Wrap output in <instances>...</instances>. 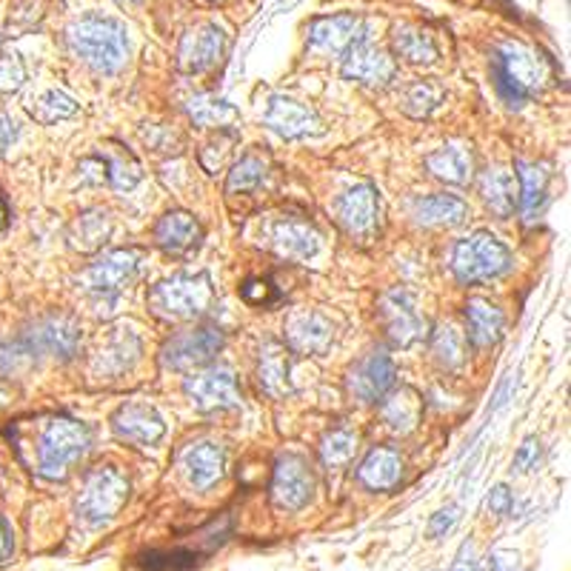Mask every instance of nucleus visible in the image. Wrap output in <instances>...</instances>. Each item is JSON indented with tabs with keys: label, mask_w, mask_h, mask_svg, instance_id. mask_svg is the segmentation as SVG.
Here are the masks:
<instances>
[{
	"label": "nucleus",
	"mask_w": 571,
	"mask_h": 571,
	"mask_svg": "<svg viewBox=\"0 0 571 571\" xmlns=\"http://www.w3.org/2000/svg\"><path fill=\"white\" fill-rule=\"evenodd\" d=\"M141 269L143 252H137V249H110V252H103L95 263L89 266L83 280H86L89 292L95 298L97 314H101L103 303L106 307L117 303L123 289L135 283Z\"/></svg>",
	"instance_id": "obj_7"
},
{
	"label": "nucleus",
	"mask_w": 571,
	"mask_h": 571,
	"mask_svg": "<svg viewBox=\"0 0 571 571\" xmlns=\"http://www.w3.org/2000/svg\"><path fill=\"white\" fill-rule=\"evenodd\" d=\"M186 115L200 129H229L238 123V110L218 95H198L186 103Z\"/></svg>",
	"instance_id": "obj_34"
},
{
	"label": "nucleus",
	"mask_w": 571,
	"mask_h": 571,
	"mask_svg": "<svg viewBox=\"0 0 571 571\" xmlns=\"http://www.w3.org/2000/svg\"><path fill=\"white\" fill-rule=\"evenodd\" d=\"M381 417L383 423H386V428H392L395 435H412V432L421 426L423 397L417 395L412 386L392 388V392L383 397Z\"/></svg>",
	"instance_id": "obj_25"
},
{
	"label": "nucleus",
	"mask_w": 571,
	"mask_h": 571,
	"mask_svg": "<svg viewBox=\"0 0 571 571\" xmlns=\"http://www.w3.org/2000/svg\"><path fill=\"white\" fill-rule=\"evenodd\" d=\"M368 23H363L357 14H332V18H318L309 23V43L323 52L343 55L352 43L368 38Z\"/></svg>",
	"instance_id": "obj_21"
},
{
	"label": "nucleus",
	"mask_w": 571,
	"mask_h": 571,
	"mask_svg": "<svg viewBox=\"0 0 571 571\" xmlns=\"http://www.w3.org/2000/svg\"><path fill=\"white\" fill-rule=\"evenodd\" d=\"M511 255L491 231H475L471 238L455 243L451 252V269L460 283H484V280L500 278L509 272Z\"/></svg>",
	"instance_id": "obj_5"
},
{
	"label": "nucleus",
	"mask_w": 571,
	"mask_h": 571,
	"mask_svg": "<svg viewBox=\"0 0 571 571\" xmlns=\"http://www.w3.org/2000/svg\"><path fill=\"white\" fill-rule=\"evenodd\" d=\"M361 484L372 491H388L401 484L403 477V457L401 451L388 449V446H377L366 455V460L357 469Z\"/></svg>",
	"instance_id": "obj_28"
},
{
	"label": "nucleus",
	"mask_w": 571,
	"mask_h": 571,
	"mask_svg": "<svg viewBox=\"0 0 571 571\" xmlns=\"http://www.w3.org/2000/svg\"><path fill=\"white\" fill-rule=\"evenodd\" d=\"M260 386H263L266 395L283 397L292 392V383H289V354L278 343H266L260 349V366H258Z\"/></svg>",
	"instance_id": "obj_35"
},
{
	"label": "nucleus",
	"mask_w": 571,
	"mask_h": 571,
	"mask_svg": "<svg viewBox=\"0 0 571 571\" xmlns=\"http://www.w3.org/2000/svg\"><path fill=\"white\" fill-rule=\"evenodd\" d=\"M240 298H243L249 307H269V303L278 300V292H274L272 280L252 278L243 283V289H240Z\"/></svg>",
	"instance_id": "obj_43"
},
{
	"label": "nucleus",
	"mask_w": 571,
	"mask_h": 571,
	"mask_svg": "<svg viewBox=\"0 0 571 571\" xmlns=\"http://www.w3.org/2000/svg\"><path fill=\"white\" fill-rule=\"evenodd\" d=\"M538 463H540V440L538 437H529V440L517 449L515 455V469L517 471H531V469H538Z\"/></svg>",
	"instance_id": "obj_45"
},
{
	"label": "nucleus",
	"mask_w": 571,
	"mask_h": 571,
	"mask_svg": "<svg viewBox=\"0 0 571 571\" xmlns=\"http://www.w3.org/2000/svg\"><path fill=\"white\" fill-rule=\"evenodd\" d=\"M14 141H18V129H14V121L7 115V112H0V157L12 149Z\"/></svg>",
	"instance_id": "obj_49"
},
{
	"label": "nucleus",
	"mask_w": 571,
	"mask_h": 571,
	"mask_svg": "<svg viewBox=\"0 0 571 571\" xmlns=\"http://www.w3.org/2000/svg\"><path fill=\"white\" fill-rule=\"evenodd\" d=\"M412 215L421 226H460L469 218V204L457 195H428L417 198L412 206Z\"/></svg>",
	"instance_id": "obj_31"
},
{
	"label": "nucleus",
	"mask_w": 571,
	"mask_h": 571,
	"mask_svg": "<svg viewBox=\"0 0 571 571\" xmlns=\"http://www.w3.org/2000/svg\"><path fill=\"white\" fill-rule=\"evenodd\" d=\"M286 346L298 354H323L334 341L332 320L318 309H300L292 312L283 323Z\"/></svg>",
	"instance_id": "obj_19"
},
{
	"label": "nucleus",
	"mask_w": 571,
	"mask_h": 571,
	"mask_svg": "<svg viewBox=\"0 0 571 571\" xmlns=\"http://www.w3.org/2000/svg\"><path fill=\"white\" fill-rule=\"evenodd\" d=\"M101 160H103V169H106V180L112 184V189L129 191V189H135V186L143 180V166L137 164L132 152H126V149L106 152Z\"/></svg>",
	"instance_id": "obj_39"
},
{
	"label": "nucleus",
	"mask_w": 571,
	"mask_h": 571,
	"mask_svg": "<svg viewBox=\"0 0 571 571\" xmlns=\"http://www.w3.org/2000/svg\"><path fill=\"white\" fill-rule=\"evenodd\" d=\"M81 323L72 314L58 312L34 320L18 343L27 352V357L49 354V357H58V361H72L77 349H81Z\"/></svg>",
	"instance_id": "obj_9"
},
{
	"label": "nucleus",
	"mask_w": 571,
	"mask_h": 571,
	"mask_svg": "<svg viewBox=\"0 0 571 571\" xmlns=\"http://www.w3.org/2000/svg\"><path fill=\"white\" fill-rule=\"evenodd\" d=\"M226 338L224 329L215 323H204V326L184 329V332L172 334L169 341L160 349V363L169 372H195V368L209 366L218 352L224 349Z\"/></svg>",
	"instance_id": "obj_8"
},
{
	"label": "nucleus",
	"mask_w": 571,
	"mask_h": 571,
	"mask_svg": "<svg viewBox=\"0 0 571 571\" xmlns=\"http://www.w3.org/2000/svg\"><path fill=\"white\" fill-rule=\"evenodd\" d=\"M112 229H115V220L106 209L95 206V209H86L81 211L72 226H69V243L72 249L83 255H92V252H101L106 240L112 238Z\"/></svg>",
	"instance_id": "obj_24"
},
{
	"label": "nucleus",
	"mask_w": 571,
	"mask_h": 571,
	"mask_svg": "<svg viewBox=\"0 0 571 571\" xmlns=\"http://www.w3.org/2000/svg\"><path fill=\"white\" fill-rule=\"evenodd\" d=\"M266 243L286 260H312L320 252V231L309 220L286 215L266 226Z\"/></svg>",
	"instance_id": "obj_18"
},
{
	"label": "nucleus",
	"mask_w": 571,
	"mask_h": 571,
	"mask_svg": "<svg viewBox=\"0 0 571 571\" xmlns=\"http://www.w3.org/2000/svg\"><path fill=\"white\" fill-rule=\"evenodd\" d=\"M432 357L437 361V366L446 368V372H455L466 361V338L457 326L451 323H443L432 332Z\"/></svg>",
	"instance_id": "obj_38"
},
{
	"label": "nucleus",
	"mask_w": 571,
	"mask_h": 571,
	"mask_svg": "<svg viewBox=\"0 0 571 571\" xmlns=\"http://www.w3.org/2000/svg\"><path fill=\"white\" fill-rule=\"evenodd\" d=\"M29 112H32V117L38 123L52 126V123L77 115V103L72 101L66 92H61V89H49V92H43V95L29 106Z\"/></svg>",
	"instance_id": "obj_40"
},
{
	"label": "nucleus",
	"mask_w": 571,
	"mask_h": 571,
	"mask_svg": "<svg viewBox=\"0 0 571 571\" xmlns=\"http://www.w3.org/2000/svg\"><path fill=\"white\" fill-rule=\"evenodd\" d=\"M226 49V32L218 23H198L180 38L177 46V69L186 75L209 72L220 61Z\"/></svg>",
	"instance_id": "obj_16"
},
{
	"label": "nucleus",
	"mask_w": 571,
	"mask_h": 571,
	"mask_svg": "<svg viewBox=\"0 0 571 571\" xmlns=\"http://www.w3.org/2000/svg\"><path fill=\"white\" fill-rule=\"evenodd\" d=\"M141 338L135 334V329H112L97 349L92 372L101 377H117V374L129 372L141 357Z\"/></svg>",
	"instance_id": "obj_23"
},
{
	"label": "nucleus",
	"mask_w": 571,
	"mask_h": 571,
	"mask_svg": "<svg viewBox=\"0 0 571 571\" xmlns=\"http://www.w3.org/2000/svg\"><path fill=\"white\" fill-rule=\"evenodd\" d=\"M204 240V229H200L198 218L189 211H166L164 218L155 224V243L164 249L172 258H186L200 246Z\"/></svg>",
	"instance_id": "obj_22"
},
{
	"label": "nucleus",
	"mask_w": 571,
	"mask_h": 571,
	"mask_svg": "<svg viewBox=\"0 0 571 571\" xmlns=\"http://www.w3.org/2000/svg\"><path fill=\"white\" fill-rule=\"evenodd\" d=\"M517 191H520V209L529 224L540 218L546 200H549V172L543 164H529V160H517Z\"/></svg>",
	"instance_id": "obj_26"
},
{
	"label": "nucleus",
	"mask_w": 571,
	"mask_h": 571,
	"mask_svg": "<svg viewBox=\"0 0 571 571\" xmlns=\"http://www.w3.org/2000/svg\"><path fill=\"white\" fill-rule=\"evenodd\" d=\"M314 495V475L312 466L300 455H283L274 463L272 477V503L274 509L294 515L307 509Z\"/></svg>",
	"instance_id": "obj_11"
},
{
	"label": "nucleus",
	"mask_w": 571,
	"mask_h": 571,
	"mask_svg": "<svg viewBox=\"0 0 571 571\" xmlns=\"http://www.w3.org/2000/svg\"><path fill=\"white\" fill-rule=\"evenodd\" d=\"M126 500H129V480L115 466H106L86 477L81 497H77V517L83 526L97 529V526L115 520Z\"/></svg>",
	"instance_id": "obj_6"
},
{
	"label": "nucleus",
	"mask_w": 571,
	"mask_h": 571,
	"mask_svg": "<svg viewBox=\"0 0 571 571\" xmlns=\"http://www.w3.org/2000/svg\"><path fill=\"white\" fill-rule=\"evenodd\" d=\"M451 571H480V565H477L475 546L463 543L460 554H457V560H455V569H451Z\"/></svg>",
	"instance_id": "obj_50"
},
{
	"label": "nucleus",
	"mask_w": 571,
	"mask_h": 571,
	"mask_svg": "<svg viewBox=\"0 0 571 571\" xmlns=\"http://www.w3.org/2000/svg\"><path fill=\"white\" fill-rule=\"evenodd\" d=\"M486 571H523V565H520V558H517L515 551L495 549L486 558Z\"/></svg>",
	"instance_id": "obj_46"
},
{
	"label": "nucleus",
	"mask_w": 571,
	"mask_h": 571,
	"mask_svg": "<svg viewBox=\"0 0 571 571\" xmlns=\"http://www.w3.org/2000/svg\"><path fill=\"white\" fill-rule=\"evenodd\" d=\"M466 323H469L471 343L480 349L495 346V343H500V338H503L506 318L491 300L471 298L469 303H466Z\"/></svg>",
	"instance_id": "obj_30"
},
{
	"label": "nucleus",
	"mask_w": 571,
	"mask_h": 571,
	"mask_svg": "<svg viewBox=\"0 0 571 571\" xmlns=\"http://www.w3.org/2000/svg\"><path fill=\"white\" fill-rule=\"evenodd\" d=\"M381 318L392 346L408 349L426 338V318L417 309L415 294L408 289H392L381 298Z\"/></svg>",
	"instance_id": "obj_10"
},
{
	"label": "nucleus",
	"mask_w": 571,
	"mask_h": 571,
	"mask_svg": "<svg viewBox=\"0 0 571 571\" xmlns=\"http://www.w3.org/2000/svg\"><path fill=\"white\" fill-rule=\"evenodd\" d=\"M266 175H269V160L258 152H246L238 164L231 166L229 177H226V195L238 198V195H252L263 186Z\"/></svg>",
	"instance_id": "obj_36"
},
{
	"label": "nucleus",
	"mask_w": 571,
	"mask_h": 571,
	"mask_svg": "<svg viewBox=\"0 0 571 571\" xmlns=\"http://www.w3.org/2000/svg\"><path fill=\"white\" fill-rule=\"evenodd\" d=\"M480 195H484L486 206L495 211L497 218H511L515 215V206L517 198H520V191H517V177L511 175L509 169H495L484 172L480 177Z\"/></svg>",
	"instance_id": "obj_33"
},
{
	"label": "nucleus",
	"mask_w": 571,
	"mask_h": 571,
	"mask_svg": "<svg viewBox=\"0 0 571 571\" xmlns=\"http://www.w3.org/2000/svg\"><path fill=\"white\" fill-rule=\"evenodd\" d=\"M184 392L191 401V406L198 408V412H204V415L240 406L238 381H235L231 368L226 366H209L204 368V372L186 377Z\"/></svg>",
	"instance_id": "obj_14"
},
{
	"label": "nucleus",
	"mask_w": 571,
	"mask_h": 571,
	"mask_svg": "<svg viewBox=\"0 0 571 571\" xmlns=\"http://www.w3.org/2000/svg\"><path fill=\"white\" fill-rule=\"evenodd\" d=\"M457 523V506H446L428 520V538H443Z\"/></svg>",
	"instance_id": "obj_47"
},
{
	"label": "nucleus",
	"mask_w": 571,
	"mask_h": 571,
	"mask_svg": "<svg viewBox=\"0 0 571 571\" xmlns=\"http://www.w3.org/2000/svg\"><path fill=\"white\" fill-rule=\"evenodd\" d=\"M443 101H446V92H443L440 83L435 81H415L408 83L401 92V110L406 112L408 117H415V121L435 115L443 106Z\"/></svg>",
	"instance_id": "obj_37"
},
{
	"label": "nucleus",
	"mask_w": 571,
	"mask_h": 571,
	"mask_svg": "<svg viewBox=\"0 0 571 571\" xmlns=\"http://www.w3.org/2000/svg\"><path fill=\"white\" fill-rule=\"evenodd\" d=\"M112 432L132 446H155L166 435V423L149 403H123L112 415Z\"/></svg>",
	"instance_id": "obj_20"
},
{
	"label": "nucleus",
	"mask_w": 571,
	"mask_h": 571,
	"mask_svg": "<svg viewBox=\"0 0 571 571\" xmlns=\"http://www.w3.org/2000/svg\"><path fill=\"white\" fill-rule=\"evenodd\" d=\"M334 215H338V224L343 226L349 238L368 243V240L377 235V220H381V198H377V189L372 184L352 186L349 191H343L338 204H334Z\"/></svg>",
	"instance_id": "obj_12"
},
{
	"label": "nucleus",
	"mask_w": 571,
	"mask_h": 571,
	"mask_svg": "<svg viewBox=\"0 0 571 571\" xmlns=\"http://www.w3.org/2000/svg\"><path fill=\"white\" fill-rule=\"evenodd\" d=\"M343 75L349 81H357L363 86H388V83L395 81L397 75V66L395 61L388 58V52H383L377 43L372 41V34L368 38H361L357 43L343 52Z\"/></svg>",
	"instance_id": "obj_15"
},
{
	"label": "nucleus",
	"mask_w": 571,
	"mask_h": 571,
	"mask_svg": "<svg viewBox=\"0 0 571 571\" xmlns=\"http://www.w3.org/2000/svg\"><path fill=\"white\" fill-rule=\"evenodd\" d=\"M211 300H215V289H211L209 274H175L152 286L146 294V307L155 318L184 323L209 312Z\"/></svg>",
	"instance_id": "obj_2"
},
{
	"label": "nucleus",
	"mask_w": 571,
	"mask_h": 571,
	"mask_svg": "<svg viewBox=\"0 0 571 571\" xmlns=\"http://www.w3.org/2000/svg\"><path fill=\"white\" fill-rule=\"evenodd\" d=\"M3 224H7V211H3V206H0V229H3Z\"/></svg>",
	"instance_id": "obj_52"
},
{
	"label": "nucleus",
	"mask_w": 571,
	"mask_h": 571,
	"mask_svg": "<svg viewBox=\"0 0 571 571\" xmlns=\"http://www.w3.org/2000/svg\"><path fill=\"white\" fill-rule=\"evenodd\" d=\"M426 169L437 177V180H446L451 186H463L471 180V172H475V157H471L469 146H460V143H449V146H440L437 152L426 155Z\"/></svg>",
	"instance_id": "obj_29"
},
{
	"label": "nucleus",
	"mask_w": 571,
	"mask_h": 571,
	"mask_svg": "<svg viewBox=\"0 0 571 571\" xmlns=\"http://www.w3.org/2000/svg\"><path fill=\"white\" fill-rule=\"evenodd\" d=\"M357 455V435L346 432V428H334L320 443V460L326 463L329 469H341L349 466Z\"/></svg>",
	"instance_id": "obj_41"
},
{
	"label": "nucleus",
	"mask_w": 571,
	"mask_h": 571,
	"mask_svg": "<svg viewBox=\"0 0 571 571\" xmlns=\"http://www.w3.org/2000/svg\"><path fill=\"white\" fill-rule=\"evenodd\" d=\"M143 137H146V143H149L152 149L155 152H180V146H184V137L175 135V132L169 129V126H149V132H143Z\"/></svg>",
	"instance_id": "obj_44"
},
{
	"label": "nucleus",
	"mask_w": 571,
	"mask_h": 571,
	"mask_svg": "<svg viewBox=\"0 0 571 571\" xmlns=\"http://www.w3.org/2000/svg\"><path fill=\"white\" fill-rule=\"evenodd\" d=\"M92 446V432L72 417L49 421L38 446V471L46 480H63L69 469L81 460Z\"/></svg>",
	"instance_id": "obj_3"
},
{
	"label": "nucleus",
	"mask_w": 571,
	"mask_h": 571,
	"mask_svg": "<svg viewBox=\"0 0 571 571\" xmlns=\"http://www.w3.org/2000/svg\"><path fill=\"white\" fill-rule=\"evenodd\" d=\"M14 551V540H12V529H9V523L0 517V563L3 560L12 558Z\"/></svg>",
	"instance_id": "obj_51"
},
{
	"label": "nucleus",
	"mask_w": 571,
	"mask_h": 571,
	"mask_svg": "<svg viewBox=\"0 0 571 571\" xmlns=\"http://www.w3.org/2000/svg\"><path fill=\"white\" fill-rule=\"evenodd\" d=\"M511 506H515V500H511V491L509 486H495L489 495V500H486V509L491 511L495 517H506L511 511Z\"/></svg>",
	"instance_id": "obj_48"
},
{
	"label": "nucleus",
	"mask_w": 571,
	"mask_h": 571,
	"mask_svg": "<svg viewBox=\"0 0 571 571\" xmlns=\"http://www.w3.org/2000/svg\"><path fill=\"white\" fill-rule=\"evenodd\" d=\"M184 469L195 489H211L226 471V451L220 449L218 443H198L184 455Z\"/></svg>",
	"instance_id": "obj_27"
},
{
	"label": "nucleus",
	"mask_w": 571,
	"mask_h": 571,
	"mask_svg": "<svg viewBox=\"0 0 571 571\" xmlns=\"http://www.w3.org/2000/svg\"><path fill=\"white\" fill-rule=\"evenodd\" d=\"M392 46H395L397 55L403 58L412 66H428L440 58V49H437L432 32L421 27H412V23H401L392 32Z\"/></svg>",
	"instance_id": "obj_32"
},
{
	"label": "nucleus",
	"mask_w": 571,
	"mask_h": 571,
	"mask_svg": "<svg viewBox=\"0 0 571 571\" xmlns=\"http://www.w3.org/2000/svg\"><path fill=\"white\" fill-rule=\"evenodd\" d=\"M263 126H269L274 135L286 137V141L323 135V123H320L318 112L286 95L269 97V106L263 112Z\"/></svg>",
	"instance_id": "obj_17"
},
{
	"label": "nucleus",
	"mask_w": 571,
	"mask_h": 571,
	"mask_svg": "<svg viewBox=\"0 0 571 571\" xmlns=\"http://www.w3.org/2000/svg\"><path fill=\"white\" fill-rule=\"evenodd\" d=\"M546 83V66L531 49L520 43H503L495 55V86L497 95L509 106H523Z\"/></svg>",
	"instance_id": "obj_4"
},
{
	"label": "nucleus",
	"mask_w": 571,
	"mask_h": 571,
	"mask_svg": "<svg viewBox=\"0 0 571 571\" xmlns=\"http://www.w3.org/2000/svg\"><path fill=\"white\" fill-rule=\"evenodd\" d=\"M69 52L101 75H115L129 58V34L115 18L83 14L66 29Z\"/></svg>",
	"instance_id": "obj_1"
},
{
	"label": "nucleus",
	"mask_w": 571,
	"mask_h": 571,
	"mask_svg": "<svg viewBox=\"0 0 571 571\" xmlns=\"http://www.w3.org/2000/svg\"><path fill=\"white\" fill-rule=\"evenodd\" d=\"M235 143H238V132L220 129L218 137H211L204 146V152H200V166H204L209 175H215V172L226 164V157L231 155V146H235Z\"/></svg>",
	"instance_id": "obj_42"
},
{
	"label": "nucleus",
	"mask_w": 571,
	"mask_h": 571,
	"mask_svg": "<svg viewBox=\"0 0 571 571\" xmlns=\"http://www.w3.org/2000/svg\"><path fill=\"white\" fill-rule=\"evenodd\" d=\"M397 366L383 349H374L354 363L346 374L349 395L357 403H377L395 388Z\"/></svg>",
	"instance_id": "obj_13"
}]
</instances>
